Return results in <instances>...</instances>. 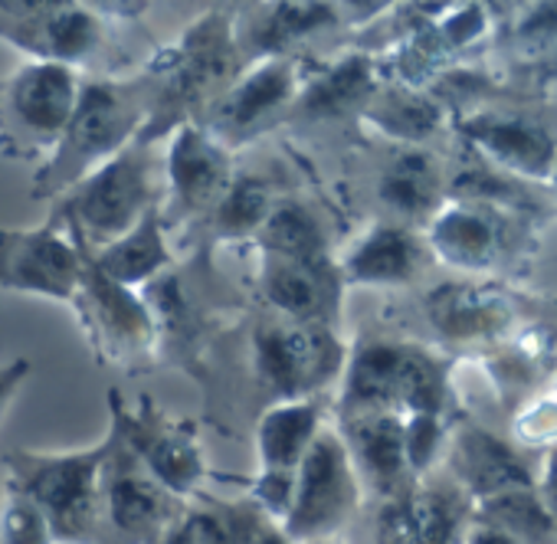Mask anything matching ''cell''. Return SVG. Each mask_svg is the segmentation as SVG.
<instances>
[{
	"instance_id": "cell-37",
	"label": "cell",
	"mask_w": 557,
	"mask_h": 544,
	"mask_svg": "<svg viewBox=\"0 0 557 544\" xmlns=\"http://www.w3.org/2000/svg\"><path fill=\"white\" fill-rule=\"evenodd\" d=\"M466 544H518L508 531H502V528H495V524H488V521H475V528L466 534Z\"/></svg>"
},
{
	"instance_id": "cell-28",
	"label": "cell",
	"mask_w": 557,
	"mask_h": 544,
	"mask_svg": "<svg viewBox=\"0 0 557 544\" xmlns=\"http://www.w3.org/2000/svg\"><path fill=\"white\" fill-rule=\"evenodd\" d=\"M0 544H60L47 511L8 482L0 495Z\"/></svg>"
},
{
	"instance_id": "cell-5",
	"label": "cell",
	"mask_w": 557,
	"mask_h": 544,
	"mask_svg": "<svg viewBox=\"0 0 557 544\" xmlns=\"http://www.w3.org/2000/svg\"><path fill=\"white\" fill-rule=\"evenodd\" d=\"M79 92V73L57 63H27L0 83V154L47 164L76 115Z\"/></svg>"
},
{
	"instance_id": "cell-31",
	"label": "cell",
	"mask_w": 557,
	"mask_h": 544,
	"mask_svg": "<svg viewBox=\"0 0 557 544\" xmlns=\"http://www.w3.org/2000/svg\"><path fill=\"white\" fill-rule=\"evenodd\" d=\"M213 217H216V226L223 233H249L256 226H265V220H269V194L252 177H239V181L230 184V190L220 200V207L213 210Z\"/></svg>"
},
{
	"instance_id": "cell-8",
	"label": "cell",
	"mask_w": 557,
	"mask_h": 544,
	"mask_svg": "<svg viewBox=\"0 0 557 544\" xmlns=\"http://www.w3.org/2000/svg\"><path fill=\"white\" fill-rule=\"evenodd\" d=\"M358 508V466L335 433H319L296 475L289 518L278 524L296 544H332Z\"/></svg>"
},
{
	"instance_id": "cell-14",
	"label": "cell",
	"mask_w": 557,
	"mask_h": 544,
	"mask_svg": "<svg viewBox=\"0 0 557 544\" xmlns=\"http://www.w3.org/2000/svg\"><path fill=\"white\" fill-rule=\"evenodd\" d=\"M168 190L177 213L216 210L233 177L223 148L197 125H181L168 148Z\"/></svg>"
},
{
	"instance_id": "cell-11",
	"label": "cell",
	"mask_w": 557,
	"mask_h": 544,
	"mask_svg": "<svg viewBox=\"0 0 557 544\" xmlns=\"http://www.w3.org/2000/svg\"><path fill=\"white\" fill-rule=\"evenodd\" d=\"M79 246L86 252V269H83V286L73 299V312H76L92 351L102 361L128 364L151 348V338H154L151 309L145 306V299L135 296V289H125L106 276L92 259V249L83 239H79Z\"/></svg>"
},
{
	"instance_id": "cell-39",
	"label": "cell",
	"mask_w": 557,
	"mask_h": 544,
	"mask_svg": "<svg viewBox=\"0 0 557 544\" xmlns=\"http://www.w3.org/2000/svg\"><path fill=\"white\" fill-rule=\"evenodd\" d=\"M0 83H4V79H0Z\"/></svg>"
},
{
	"instance_id": "cell-34",
	"label": "cell",
	"mask_w": 557,
	"mask_h": 544,
	"mask_svg": "<svg viewBox=\"0 0 557 544\" xmlns=\"http://www.w3.org/2000/svg\"><path fill=\"white\" fill-rule=\"evenodd\" d=\"M407 446H410L413 472L423 469L440 446V417H410L407 420Z\"/></svg>"
},
{
	"instance_id": "cell-21",
	"label": "cell",
	"mask_w": 557,
	"mask_h": 544,
	"mask_svg": "<svg viewBox=\"0 0 557 544\" xmlns=\"http://www.w3.org/2000/svg\"><path fill=\"white\" fill-rule=\"evenodd\" d=\"M498 223L469 203L446 207L430 226V246L459 269H482L498 256Z\"/></svg>"
},
{
	"instance_id": "cell-9",
	"label": "cell",
	"mask_w": 557,
	"mask_h": 544,
	"mask_svg": "<svg viewBox=\"0 0 557 544\" xmlns=\"http://www.w3.org/2000/svg\"><path fill=\"white\" fill-rule=\"evenodd\" d=\"M109 459L102 469V508L99 537L109 531L125 544H158L168 537L174 521L184 515L181 498L168 492L145 462L125 446V440L109 426Z\"/></svg>"
},
{
	"instance_id": "cell-25",
	"label": "cell",
	"mask_w": 557,
	"mask_h": 544,
	"mask_svg": "<svg viewBox=\"0 0 557 544\" xmlns=\"http://www.w3.org/2000/svg\"><path fill=\"white\" fill-rule=\"evenodd\" d=\"M420 265L417 239L400 226H381L351 252L348 272L358 283H407Z\"/></svg>"
},
{
	"instance_id": "cell-19",
	"label": "cell",
	"mask_w": 557,
	"mask_h": 544,
	"mask_svg": "<svg viewBox=\"0 0 557 544\" xmlns=\"http://www.w3.org/2000/svg\"><path fill=\"white\" fill-rule=\"evenodd\" d=\"M466 132L485 154L521 177H547L554 171V141L521 119H472Z\"/></svg>"
},
{
	"instance_id": "cell-23",
	"label": "cell",
	"mask_w": 557,
	"mask_h": 544,
	"mask_svg": "<svg viewBox=\"0 0 557 544\" xmlns=\"http://www.w3.org/2000/svg\"><path fill=\"white\" fill-rule=\"evenodd\" d=\"M430 319L433 325L456 342H475V338H492L498 335L511 309L505 299L492 296L488 289L475 286H446L430 299Z\"/></svg>"
},
{
	"instance_id": "cell-10",
	"label": "cell",
	"mask_w": 557,
	"mask_h": 544,
	"mask_svg": "<svg viewBox=\"0 0 557 544\" xmlns=\"http://www.w3.org/2000/svg\"><path fill=\"white\" fill-rule=\"evenodd\" d=\"M86 252L79 239L53 223L0 226V289L44 296L73 306L83 286Z\"/></svg>"
},
{
	"instance_id": "cell-22",
	"label": "cell",
	"mask_w": 557,
	"mask_h": 544,
	"mask_svg": "<svg viewBox=\"0 0 557 544\" xmlns=\"http://www.w3.org/2000/svg\"><path fill=\"white\" fill-rule=\"evenodd\" d=\"M262 289L272 306L289 312L302 325H319L325 319V293H329V272L319 262H299L289 256L269 252Z\"/></svg>"
},
{
	"instance_id": "cell-26",
	"label": "cell",
	"mask_w": 557,
	"mask_h": 544,
	"mask_svg": "<svg viewBox=\"0 0 557 544\" xmlns=\"http://www.w3.org/2000/svg\"><path fill=\"white\" fill-rule=\"evenodd\" d=\"M440 174L420 154H404L381 181V200L407 220L426 217L440 200Z\"/></svg>"
},
{
	"instance_id": "cell-32",
	"label": "cell",
	"mask_w": 557,
	"mask_h": 544,
	"mask_svg": "<svg viewBox=\"0 0 557 544\" xmlns=\"http://www.w3.org/2000/svg\"><path fill=\"white\" fill-rule=\"evenodd\" d=\"M161 544H243L233 521L213 508L184 511Z\"/></svg>"
},
{
	"instance_id": "cell-20",
	"label": "cell",
	"mask_w": 557,
	"mask_h": 544,
	"mask_svg": "<svg viewBox=\"0 0 557 544\" xmlns=\"http://www.w3.org/2000/svg\"><path fill=\"white\" fill-rule=\"evenodd\" d=\"M92 249V246H89ZM96 265L106 272V276L125 289L135 286H148L158 283L161 269L171 262L168 243H164V223H161V210L154 207L128 236H122L119 243L106 246V249H92Z\"/></svg>"
},
{
	"instance_id": "cell-7",
	"label": "cell",
	"mask_w": 557,
	"mask_h": 544,
	"mask_svg": "<svg viewBox=\"0 0 557 544\" xmlns=\"http://www.w3.org/2000/svg\"><path fill=\"white\" fill-rule=\"evenodd\" d=\"M345 404L351 413L440 417L446 407L443 368L407 345L364 348L345 378Z\"/></svg>"
},
{
	"instance_id": "cell-17",
	"label": "cell",
	"mask_w": 557,
	"mask_h": 544,
	"mask_svg": "<svg viewBox=\"0 0 557 544\" xmlns=\"http://www.w3.org/2000/svg\"><path fill=\"white\" fill-rule=\"evenodd\" d=\"M381 544H453L459 541V508L443 492H410L391 498L377 521Z\"/></svg>"
},
{
	"instance_id": "cell-15",
	"label": "cell",
	"mask_w": 557,
	"mask_h": 544,
	"mask_svg": "<svg viewBox=\"0 0 557 544\" xmlns=\"http://www.w3.org/2000/svg\"><path fill=\"white\" fill-rule=\"evenodd\" d=\"M345 443L364 479L374 482V489H381L384 495L400 498V489L413 472L410 446H407V420L397 413H351Z\"/></svg>"
},
{
	"instance_id": "cell-36",
	"label": "cell",
	"mask_w": 557,
	"mask_h": 544,
	"mask_svg": "<svg viewBox=\"0 0 557 544\" xmlns=\"http://www.w3.org/2000/svg\"><path fill=\"white\" fill-rule=\"evenodd\" d=\"M537 495H541V502H544V508H547V515H550V521L557 528V449H550L544 466H541Z\"/></svg>"
},
{
	"instance_id": "cell-18",
	"label": "cell",
	"mask_w": 557,
	"mask_h": 544,
	"mask_svg": "<svg viewBox=\"0 0 557 544\" xmlns=\"http://www.w3.org/2000/svg\"><path fill=\"white\" fill-rule=\"evenodd\" d=\"M319 436V410L309 400H286L262 417L256 446L262 475H299L306 453Z\"/></svg>"
},
{
	"instance_id": "cell-12",
	"label": "cell",
	"mask_w": 557,
	"mask_h": 544,
	"mask_svg": "<svg viewBox=\"0 0 557 544\" xmlns=\"http://www.w3.org/2000/svg\"><path fill=\"white\" fill-rule=\"evenodd\" d=\"M112 430L125 440V446L145 462V469L177 498L190 495L203 479V456L194 436V426L184 420H171L148 397H141L138 410H128L122 394H109Z\"/></svg>"
},
{
	"instance_id": "cell-13",
	"label": "cell",
	"mask_w": 557,
	"mask_h": 544,
	"mask_svg": "<svg viewBox=\"0 0 557 544\" xmlns=\"http://www.w3.org/2000/svg\"><path fill=\"white\" fill-rule=\"evenodd\" d=\"M259 368L278 394L302 400L338 374L342 348L322 325L269 329L259 335Z\"/></svg>"
},
{
	"instance_id": "cell-16",
	"label": "cell",
	"mask_w": 557,
	"mask_h": 544,
	"mask_svg": "<svg viewBox=\"0 0 557 544\" xmlns=\"http://www.w3.org/2000/svg\"><path fill=\"white\" fill-rule=\"evenodd\" d=\"M449 462L459 485L475 502H488L495 495L518 492V489H534L531 472L521 466L518 453L479 426H466L456 433L449 446Z\"/></svg>"
},
{
	"instance_id": "cell-6",
	"label": "cell",
	"mask_w": 557,
	"mask_h": 544,
	"mask_svg": "<svg viewBox=\"0 0 557 544\" xmlns=\"http://www.w3.org/2000/svg\"><path fill=\"white\" fill-rule=\"evenodd\" d=\"M115 8L79 0H0V40L34 63L86 70L109 50Z\"/></svg>"
},
{
	"instance_id": "cell-24",
	"label": "cell",
	"mask_w": 557,
	"mask_h": 544,
	"mask_svg": "<svg viewBox=\"0 0 557 544\" xmlns=\"http://www.w3.org/2000/svg\"><path fill=\"white\" fill-rule=\"evenodd\" d=\"M296 92V73L289 63H265L246 79H239L220 102L216 119L230 132L252 128L265 112L283 106Z\"/></svg>"
},
{
	"instance_id": "cell-2",
	"label": "cell",
	"mask_w": 557,
	"mask_h": 544,
	"mask_svg": "<svg viewBox=\"0 0 557 544\" xmlns=\"http://www.w3.org/2000/svg\"><path fill=\"white\" fill-rule=\"evenodd\" d=\"M151 148L154 145L148 141L128 145L53 200L47 223L76 233L92 249H106L128 236L158 207V158Z\"/></svg>"
},
{
	"instance_id": "cell-33",
	"label": "cell",
	"mask_w": 557,
	"mask_h": 544,
	"mask_svg": "<svg viewBox=\"0 0 557 544\" xmlns=\"http://www.w3.org/2000/svg\"><path fill=\"white\" fill-rule=\"evenodd\" d=\"M329 21H332V11L319 8V4H278V8H272V17L262 21L259 40H262V47H265V40H269V47H283Z\"/></svg>"
},
{
	"instance_id": "cell-1",
	"label": "cell",
	"mask_w": 557,
	"mask_h": 544,
	"mask_svg": "<svg viewBox=\"0 0 557 544\" xmlns=\"http://www.w3.org/2000/svg\"><path fill=\"white\" fill-rule=\"evenodd\" d=\"M151 119V83L141 79H83L76 115L47 164L37 168L34 200H60L92 171L135 145Z\"/></svg>"
},
{
	"instance_id": "cell-4",
	"label": "cell",
	"mask_w": 557,
	"mask_h": 544,
	"mask_svg": "<svg viewBox=\"0 0 557 544\" xmlns=\"http://www.w3.org/2000/svg\"><path fill=\"white\" fill-rule=\"evenodd\" d=\"M236 73V50L230 24L220 14L197 21L177 47L158 53L148 66L151 83V119L138 141L154 145L164 132L187 125L184 119L220 96Z\"/></svg>"
},
{
	"instance_id": "cell-29",
	"label": "cell",
	"mask_w": 557,
	"mask_h": 544,
	"mask_svg": "<svg viewBox=\"0 0 557 544\" xmlns=\"http://www.w3.org/2000/svg\"><path fill=\"white\" fill-rule=\"evenodd\" d=\"M371 119L374 125H381L387 135L394 138H410V141H420L426 138L436 122H440V112L430 99L423 96H413V92H394L387 96L384 102H377L371 109Z\"/></svg>"
},
{
	"instance_id": "cell-3",
	"label": "cell",
	"mask_w": 557,
	"mask_h": 544,
	"mask_svg": "<svg viewBox=\"0 0 557 544\" xmlns=\"http://www.w3.org/2000/svg\"><path fill=\"white\" fill-rule=\"evenodd\" d=\"M112 440L73 453L11 449L8 485L27 492L53 521L60 544H99V508H102V469Z\"/></svg>"
},
{
	"instance_id": "cell-27",
	"label": "cell",
	"mask_w": 557,
	"mask_h": 544,
	"mask_svg": "<svg viewBox=\"0 0 557 544\" xmlns=\"http://www.w3.org/2000/svg\"><path fill=\"white\" fill-rule=\"evenodd\" d=\"M262 243L275 256H289V259H299V262L325 265L322 233H319L315 220L306 210H299V207L272 210L265 226H262Z\"/></svg>"
},
{
	"instance_id": "cell-30",
	"label": "cell",
	"mask_w": 557,
	"mask_h": 544,
	"mask_svg": "<svg viewBox=\"0 0 557 544\" xmlns=\"http://www.w3.org/2000/svg\"><path fill=\"white\" fill-rule=\"evenodd\" d=\"M371 96V70L364 60H348L335 70H329L312 92L306 96V106L312 112H342L355 102Z\"/></svg>"
},
{
	"instance_id": "cell-35",
	"label": "cell",
	"mask_w": 557,
	"mask_h": 544,
	"mask_svg": "<svg viewBox=\"0 0 557 544\" xmlns=\"http://www.w3.org/2000/svg\"><path fill=\"white\" fill-rule=\"evenodd\" d=\"M27 374H30V361L27 358H14V361L0 364V417L8 413V407L17 397L21 384L27 381Z\"/></svg>"
},
{
	"instance_id": "cell-38",
	"label": "cell",
	"mask_w": 557,
	"mask_h": 544,
	"mask_svg": "<svg viewBox=\"0 0 557 544\" xmlns=\"http://www.w3.org/2000/svg\"><path fill=\"white\" fill-rule=\"evenodd\" d=\"M249 544H296L286 531H262V534H256Z\"/></svg>"
}]
</instances>
